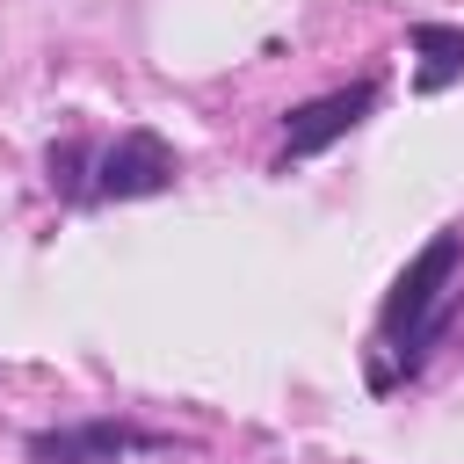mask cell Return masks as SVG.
Segmentation results:
<instances>
[{"label": "cell", "instance_id": "6da1fadb", "mask_svg": "<svg viewBox=\"0 0 464 464\" xmlns=\"http://www.w3.org/2000/svg\"><path fill=\"white\" fill-rule=\"evenodd\" d=\"M457 261H464V239L457 232H442V239H428L413 261H406V276L392 283V297H384V326L392 334H406V370H420V355H428V341L450 326V312H457V297H464V283H457Z\"/></svg>", "mask_w": 464, "mask_h": 464}, {"label": "cell", "instance_id": "7a4b0ae2", "mask_svg": "<svg viewBox=\"0 0 464 464\" xmlns=\"http://www.w3.org/2000/svg\"><path fill=\"white\" fill-rule=\"evenodd\" d=\"M130 450H167L160 435H138L123 420H72V428H36L29 464H116Z\"/></svg>", "mask_w": 464, "mask_h": 464}, {"label": "cell", "instance_id": "3957f363", "mask_svg": "<svg viewBox=\"0 0 464 464\" xmlns=\"http://www.w3.org/2000/svg\"><path fill=\"white\" fill-rule=\"evenodd\" d=\"M174 181V145L160 138V130H123L109 152H102V196H116V203H130V196H160Z\"/></svg>", "mask_w": 464, "mask_h": 464}, {"label": "cell", "instance_id": "277c9868", "mask_svg": "<svg viewBox=\"0 0 464 464\" xmlns=\"http://www.w3.org/2000/svg\"><path fill=\"white\" fill-rule=\"evenodd\" d=\"M370 109H377V87H370V80L334 87V94H319V102L290 109V145H283V160H312V152H326V145H334V138H348Z\"/></svg>", "mask_w": 464, "mask_h": 464}, {"label": "cell", "instance_id": "5b68a950", "mask_svg": "<svg viewBox=\"0 0 464 464\" xmlns=\"http://www.w3.org/2000/svg\"><path fill=\"white\" fill-rule=\"evenodd\" d=\"M413 51L428 58V65H420V94H435V87H450V80L464 72V29L420 22V29H413Z\"/></svg>", "mask_w": 464, "mask_h": 464}, {"label": "cell", "instance_id": "8992f818", "mask_svg": "<svg viewBox=\"0 0 464 464\" xmlns=\"http://www.w3.org/2000/svg\"><path fill=\"white\" fill-rule=\"evenodd\" d=\"M80 160H87L80 145H58L51 152V188H80Z\"/></svg>", "mask_w": 464, "mask_h": 464}]
</instances>
